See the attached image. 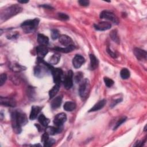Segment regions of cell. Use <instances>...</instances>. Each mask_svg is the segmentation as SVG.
Returning a JSON list of instances; mask_svg holds the SVG:
<instances>
[{
    "mask_svg": "<svg viewBox=\"0 0 147 147\" xmlns=\"http://www.w3.org/2000/svg\"><path fill=\"white\" fill-rule=\"evenodd\" d=\"M85 62L84 57L80 55H76L72 59V65L75 68H80Z\"/></svg>",
    "mask_w": 147,
    "mask_h": 147,
    "instance_id": "cell-9",
    "label": "cell"
},
{
    "mask_svg": "<svg viewBox=\"0 0 147 147\" xmlns=\"http://www.w3.org/2000/svg\"><path fill=\"white\" fill-rule=\"evenodd\" d=\"M120 75L123 79H126L130 76V71L127 68H122L120 72Z\"/></svg>",
    "mask_w": 147,
    "mask_h": 147,
    "instance_id": "cell-27",
    "label": "cell"
},
{
    "mask_svg": "<svg viewBox=\"0 0 147 147\" xmlns=\"http://www.w3.org/2000/svg\"><path fill=\"white\" fill-rule=\"evenodd\" d=\"M106 103V100L105 99H102L99 100L98 103H96L90 110L88 112H92V111H98L100 109H102Z\"/></svg>",
    "mask_w": 147,
    "mask_h": 147,
    "instance_id": "cell-17",
    "label": "cell"
},
{
    "mask_svg": "<svg viewBox=\"0 0 147 147\" xmlns=\"http://www.w3.org/2000/svg\"><path fill=\"white\" fill-rule=\"evenodd\" d=\"M36 52L38 55V58L43 59L48 52V49L46 46L39 45L36 47Z\"/></svg>",
    "mask_w": 147,
    "mask_h": 147,
    "instance_id": "cell-14",
    "label": "cell"
},
{
    "mask_svg": "<svg viewBox=\"0 0 147 147\" xmlns=\"http://www.w3.org/2000/svg\"><path fill=\"white\" fill-rule=\"evenodd\" d=\"M83 77V74L80 72H79L76 73V74L75 75V76L74 77V80H75L76 83H80L82 81Z\"/></svg>",
    "mask_w": 147,
    "mask_h": 147,
    "instance_id": "cell-31",
    "label": "cell"
},
{
    "mask_svg": "<svg viewBox=\"0 0 147 147\" xmlns=\"http://www.w3.org/2000/svg\"><path fill=\"white\" fill-rule=\"evenodd\" d=\"M58 16H59V18L61 20H63V21H66V20H68L69 19V16L68 15H67L66 14H65V13H59Z\"/></svg>",
    "mask_w": 147,
    "mask_h": 147,
    "instance_id": "cell-35",
    "label": "cell"
},
{
    "mask_svg": "<svg viewBox=\"0 0 147 147\" xmlns=\"http://www.w3.org/2000/svg\"><path fill=\"white\" fill-rule=\"evenodd\" d=\"M7 79V76L5 74H1L0 75V86H2Z\"/></svg>",
    "mask_w": 147,
    "mask_h": 147,
    "instance_id": "cell-34",
    "label": "cell"
},
{
    "mask_svg": "<svg viewBox=\"0 0 147 147\" xmlns=\"http://www.w3.org/2000/svg\"><path fill=\"white\" fill-rule=\"evenodd\" d=\"M126 120V117H125L120 118V119L118 121V122L116 123V124H115V126H114V130L117 129L122 123H123Z\"/></svg>",
    "mask_w": 147,
    "mask_h": 147,
    "instance_id": "cell-33",
    "label": "cell"
},
{
    "mask_svg": "<svg viewBox=\"0 0 147 147\" xmlns=\"http://www.w3.org/2000/svg\"><path fill=\"white\" fill-rule=\"evenodd\" d=\"M51 38L53 40H56L60 37V34L59 32L57 29H52L51 30Z\"/></svg>",
    "mask_w": 147,
    "mask_h": 147,
    "instance_id": "cell-29",
    "label": "cell"
},
{
    "mask_svg": "<svg viewBox=\"0 0 147 147\" xmlns=\"http://www.w3.org/2000/svg\"><path fill=\"white\" fill-rule=\"evenodd\" d=\"M75 49V46L74 45H71L68 47H65V48H59V47H57L55 48V49L57 51L59 52H61L63 53H68V52H70L71 51H72L73 50H74Z\"/></svg>",
    "mask_w": 147,
    "mask_h": 147,
    "instance_id": "cell-22",
    "label": "cell"
},
{
    "mask_svg": "<svg viewBox=\"0 0 147 147\" xmlns=\"http://www.w3.org/2000/svg\"><path fill=\"white\" fill-rule=\"evenodd\" d=\"M51 73L53 76V81L55 84H60V82L62 80L63 72L61 68H53L52 67L51 69Z\"/></svg>",
    "mask_w": 147,
    "mask_h": 147,
    "instance_id": "cell-5",
    "label": "cell"
},
{
    "mask_svg": "<svg viewBox=\"0 0 147 147\" xmlns=\"http://www.w3.org/2000/svg\"><path fill=\"white\" fill-rule=\"evenodd\" d=\"M90 69L91 70L95 69L99 64L98 60L95 56V55L91 54L90 55Z\"/></svg>",
    "mask_w": 147,
    "mask_h": 147,
    "instance_id": "cell-20",
    "label": "cell"
},
{
    "mask_svg": "<svg viewBox=\"0 0 147 147\" xmlns=\"http://www.w3.org/2000/svg\"><path fill=\"white\" fill-rule=\"evenodd\" d=\"M76 108V104L73 102L68 101L66 102L63 106V109L64 110L67 111H72L75 110Z\"/></svg>",
    "mask_w": 147,
    "mask_h": 147,
    "instance_id": "cell-21",
    "label": "cell"
},
{
    "mask_svg": "<svg viewBox=\"0 0 147 147\" xmlns=\"http://www.w3.org/2000/svg\"><path fill=\"white\" fill-rule=\"evenodd\" d=\"M67 120V115L64 113L57 114L54 118L53 123L57 127H61Z\"/></svg>",
    "mask_w": 147,
    "mask_h": 147,
    "instance_id": "cell-8",
    "label": "cell"
},
{
    "mask_svg": "<svg viewBox=\"0 0 147 147\" xmlns=\"http://www.w3.org/2000/svg\"><path fill=\"white\" fill-rule=\"evenodd\" d=\"M121 99H117V100H115V102H113V103H112V106H115L118 103L120 102H121Z\"/></svg>",
    "mask_w": 147,
    "mask_h": 147,
    "instance_id": "cell-38",
    "label": "cell"
},
{
    "mask_svg": "<svg viewBox=\"0 0 147 147\" xmlns=\"http://www.w3.org/2000/svg\"><path fill=\"white\" fill-rule=\"evenodd\" d=\"M60 59V55L57 53H55L50 57L49 63L51 65L56 64L59 62Z\"/></svg>",
    "mask_w": 147,
    "mask_h": 147,
    "instance_id": "cell-23",
    "label": "cell"
},
{
    "mask_svg": "<svg viewBox=\"0 0 147 147\" xmlns=\"http://www.w3.org/2000/svg\"><path fill=\"white\" fill-rule=\"evenodd\" d=\"M79 3L83 6H87L89 5V1L87 0H80L79 1Z\"/></svg>",
    "mask_w": 147,
    "mask_h": 147,
    "instance_id": "cell-36",
    "label": "cell"
},
{
    "mask_svg": "<svg viewBox=\"0 0 147 147\" xmlns=\"http://www.w3.org/2000/svg\"><path fill=\"white\" fill-rule=\"evenodd\" d=\"M41 109V107L37 106H33L31 109V111L29 115V119L31 120H34L37 118L38 116L39 113L40 112V110Z\"/></svg>",
    "mask_w": 147,
    "mask_h": 147,
    "instance_id": "cell-16",
    "label": "cell"
},
{
    "mask_svg": "<svg viewBox=\"0 0 147 147\" xmlns=\"http://www.w3.org/2000/svg\"><path fill=\"white\" fill-rule=\"evenodd\" d=\"M0 104L1 105H4L5 106L14 107L16 105V101L8 97H2L1 96L0 98Z\"/></svg>",
    "mask_w": 147,
    "mask_h": 147,
    "instance_id": "cell-12",
    "label": "cell"
},
{
    "mask_svg": "<svg viewBox=\"0 0 147 147\" xmlns=\"http://www.w3.org/2000/svg\"><path fill=\"white\" fill-rule=\"evenodd\" d=\"M39 23V20L38 18H34L33 20H26L22 23L21 27L22 30L26 33L33 32L37 28Z\"/></svg>",
    "mask_w": 147,
    "mask_h": 147,
    "instance_id": "cell-3",
    "label": "cell"
},
{
    "mask_svg": "<svg viewBox=\"0 0 147 147\" xmlns=\"http://www.w3.org/2000/svg\"><path fill=\"white\" fill-rule=\"evenodd\" d=\"M37 41L40 45L46 46L49 43V38L42 34H38L37 36Z\"/></svg>",
    "mask_w": 147,
    "mask_h": 147,
    "instance_id": "cell-18",
    "label": "cell"
},
{
    "mask_svg": "<svg viewBox=\"0 0 147 147\" xmlns=\"http://www.w3.org/2000/svg\"><path fill=\"white\" fill-rule=\"evenodd\" d=\"M94 26L95 29L97 30L105 31V30L110 29L111 27V24L110 22L103 21V22H100L98 24H94Z\"/></svg>",
    "mask_w": 147,
    "mask_h": 147,
    "instance_id": "cell-10",
    "label": "cell"
},
{
    "mask_svg": "<svg viewBox=\"0 0 147 147\" xmlns=\"http://www.w3.org/2000/svg\"><path fill=\"white\" fill-rule=\"evenodd\" d=\"M90 90V83L88 79H84V80H82L79 88V93L80 97L82 98H86L88 95Z\"/></svg>",
    "mask_w": 147,
    "mask_h": 147,
    "instance_id": "cell-4",
    "label": "cell"
},
{
    "mask_svg": "<svg viewBox=\"0 0 147 147\" xmlns=\"http://www.w3.org/2000/svg\"><path fill=\"white\" fill-rule=\"evenodd\" d=\"M11 69L14 72H20V71H22L23 70H25L26 69V68L20 64H13L11 67Z\"/></svg>",
    "mask_w": 147,
    "mask_h": 147,
    "instance_id": "cell-26",
    "label": "cell"
},
{
    "mask_svg": "<svg viewBox=\"0 0 147 147\" xmlns=\"http://www.w3.org/2000/svg\"><path fill=\"white\" fill-rule=\"evenodd\" d=\"M42 6L44 7H45V8H47V9H51V8H52L51 6H48V5H42Z\"/></svg>",
    "mask_w": 147,
    "mask_h": 147,
    "instance_id": "cell-40",
    "label": "cell"
},
{
    "mask_svg": "<svg viewBox=\"0 0 147 147\" xmlns=\"http://www.w3.org/2000/svg\"><path fill=\"white\" fill-rule=\"evenodd\" d=\"M38 122L41 124L43 126H47L49 124L50 121L48 118H46L44 114H40L38 118Z\"/></svg>",
    "mask_w": 147,
    "mask_h": 147,
    "instance_id": "cell-25",
    "label": "cell"
},
{
    "mask_svg": "<svg viewBox=\"0 0 147 147\" xmlns=\"http://www.w3.org/2000/svg\"><path fill=\"white\" fill-rule=\"evenodd\" d=\"M62 102V97L61 96H58L55 97L51 102V107L53 109H56L59 107Z\"/></svg>",
    "mask_w": 147,
    "mask_h": 147,
    "instance_id": "cell-19",
    "label": "cell"
},
{
    "mask_svg": "<svg viewBox=\"0 0 147 147\" xmlns=\"http://www.w3.org/2000/svg\"><path fill=\"white\" fill-rule=\"evenodd\" d=\"M61 127H54V126H48L45 129V133L49 136H53L56 134L59 133L61 131Z\"/></svg>",
    "mask_w": 147,
    "mask_h": 147,
    "instance_id": "cell-15",
    "label": "cell"
},
{
    "mask_svg": "<svg viewBox=\"0 0 147 147\" xmlns=\"http://www.w3.org/2000/svg\"><path fill=\"white\" fill-rule=\"evenodd\" d=\"M107 52H108V53L110 55V56H112V57H115V54L114 53H113V52H112L111 51V50H110L109 48L107 49Z\"/></svg>",
    "mask_w": 147,
    "mask_h": 147,
    "instance_id": "cell-37",
    "label": "cell"
},
{
    "mask_svg": "<svg viewBox=\"0 0 147 147\" xmlns=\"http://www.w3.org/2000/svg\"><path fill=\"white\" fill-rule=\"evenodd\" d=\"M59 41L61 45L65 47H68L71 45H74L72 38L70 37L65 34H62L60 36L59 38Z\"/></svg>",
    "mask_w": 147,
    "mask_h": 147,
    "instance_id": "cell-11",
    "label": "cell"
},
{
    "mask_svg": "<svg viewBox=\"0 0 147 147\" xmlns=\"http://www.w3.org/2000/svg\"><path fill=\"white\" fill-rule=\"evenodd\" d=\"M55 143V140L53 138H48V139L44 143V146H51Z\"/></svg>",
    "mask_w": 147,
    "mask_h": 147,
    "instance_id": "cell-32",
    "label": "cell"
},
{
    "mask_svg": "<svg viewBox=\"0 0 147 147\" xmlns=\"http://www.w3.org/2000/svg\"><path fill=\"white\" fill-rule=\"evenodd\" d=\"M134 53L137 59L139 60H146V52L144 50H142L140 48H136L134 49Z\"/></svg>",
    "mask_w": 147,
    "mask_h": 147,
    "instance_id": "cell-13",
    "label": "cell"
},
{
    "mask_svg": "<svg viewBox=\"0 0 147 147\" xmlns=\"http://www.w3.org/2000/svg\"><path fill=\"white\" fill-rule=\"evenodd\" d=\"M100 18L102 19H105L107 20L111 21L115 24L118 23V18L115 16V15L113 13L109 11H107V10L102 11L100 14Z\"/></svg>",
    "mask_w": 147,
    "mask_h": 147,
    "instance_id": "cell-6",
    "label": "cell"
},
{
    "mask_svg": "<svg viewBox=\"0 0 147 147\" xmlns=\"http://www.w3.org/2000/svg\"><path fill=\"white\" fill-rule=\"evenodd\" d=\"M60 89V84H55V85L52 88V89L49 92V96L50 98H53L58 92Z\"/></svg>",
    "mask_w": 147,
    "mask_h": 147,
    "instance_id": "cell-24",
    "label": "cell"
},
{
    "mask_svg": "<svg viewBox=\"0 0 147 147\" xmlns=\"http://www.w3.org/2000/svg\"><path fill=\"white\" fill-rule=\"evenodd\" d=\"M22 10V9L19 5L16 4L13 5L3 10L0 14L1 21H6L11 17L20 13Z\"/></svg>",
    "mask_w": 147,
    "mask_h": 147,
    "instance_id": "cell-2",
    "label": "cell"
},
{
    "mask_svg": "<svg viewBox=\"0 0 147 147\" xmlns=\"http://www.w3.org/2000/svg\"><path fill=\"white\" fill-rule=\"evenodd\" d=\"M103 79H104V82L105 83V85L107 87H110L114 84V81L108 77H105Z\"/></svg>",
    "mask_w": 147,
    "mask_h": 147,
    "instance_id": "cell-30",
    "label": "cell"
},
{
    "mask_svg": "<svg viewBox=\"0 0 147 147\" xmlns=\"http://www.w3.org/2000/svg\"><path fill=\"white\" fill-rule=\"evenodd\" d=\"M18 2L20 3H28L29 1H18Z\"/></svg>",
    "mask_w": 147,
    "mask_h": 147,
    "instance_id": "cell-39",
    "label": "cell"
},
{
    "mask_svg": "<svg viewBox=\"0 0 147 147\" xmlns=\"http://www.w3.org/2000/svg\"><path fill=\"white\" fill-rule=\"evenodd\" d=\"M64 86L65 89H70L73 85V72L71 70H69L64 79Z\"/></svg>",
    "mask_w": 147,
    "mask_h": 147,
    "instance_id": "cell-7",
    "label": "cell"
},
{
    "mask_svg": "<svg viewBox=\"0 0 147 147\" xmlns=\"http://www.w3.org/2000/svg\"><path fill=\"white\" fill-rule=\"evenodd\" d=\"M110 37L111 38V39L115 42H117V44L119 43V38L117 34V32L116 30H112L110 33Z\"/></svg>",
    "mask_w": 147,
    "mask_h": 147,
    "instance_id": "cell-28",
    "label": "cell"
},
{
    "mask_svg": "<svg viewBox=\"0 0 147 147\" xmlns=\"http://www.w3.org/2000/svg\"><path fill=\"white\" fill-rule=\"evenodd\" d=\"M11 124L14 131L19 134L21 131V127L28 122L26 115L20 111H15L11 114Z\"/></svg>",
    "mask_w": 147,
    "mask_h": 147,
    "instance_id": "cell-1",
    "label": "cell"
}]
</instances>
